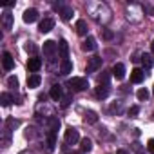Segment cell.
Returning <instances> with one entry per match:
<instances>
[{
	"instance_id": "cell-1",
	"label": "cell",
	"mask_w": 154,
	"mask_h": 154,
	"mask_svg": "<svg viewBox=\"0 0 154 154\" xmlns=\"http://www.w3.org/2000/svg\"><path fill=\"white\" fill-rule=\"evenodd\" d=\"M69 87H71V91H74V93H80V91H85V89L89 87V82H87V78L74 76V78L69 80Z\"/></svg>"
},
{
	"instance_id": "cell-2",
	"label": "cell",
	"mask_w": 154,
	"mask_h": 154,
	"mask_svg": "<svg viewBox=\"0 0 154 154\" xmlns=\"http://www.w3.org/2000/svg\"><path fill=\"white\" fill-rule=\"evenodd\" d=\"M76 141H80V134H78V131H76L74 127H67V129H65V143L74 145Z\"/></svg>"
},
{
	"instance_id": "cell-3",
	"label": "cell",
	"mask_w": 154,
	"mask_h": 154,
	"mask_svg": "<svg viewBox=\"0 0 154 154\" xmlns=\"http://www.w3.org/2000/svg\"><path fill=\"white\" fill-rule=\"evenodd\" d=\"M40 67H42V60H40V58H36V56L29 58V62H27V71H29V72L36 74V72L40 71Z\"/></svg>"
},
{
	"instance_id": "cell-4",
	"label": "cell",
	"mask_w": 154,
	"mask_h": 154,
	"mask_svg": "<svg viewBox=\"0 0 154 154\" xmlns=\"http://www.w3.org/2000/svg\"><path fill=\"white\" fill-rule=\"evenodd\" d=\"M22 18H24V22H26V24H33V22H36V20H38V11H36V9H33V8H31V9H26Z\"/></svg>"
},
{
	"instance_id": "cell-5",
	"label": "cell",
	"mask_w": 154,
	"mask_h": 154,
	"mask_svg": "<svg viewBox=\"0 0 154 154\" xmlns=\"http://www.w3.org/2000/svg\"><path fill=\"white\" fill-rule=\"evenodd\" d=\"M100 67H102V58H100V56L89 58V62H87V72H94V71H98Z\"/></svg>"
},
{
	"instance_id": "cell-6",
	"label": "cell",
	"mask_w": 154,
	"mask_h": 154,
	"mask_svg": "<svg viewBox=\"0 0 154 154\" xmlns=\"http://www.w3.org/2000/svg\"><path fill=\"white\" fill-rule=\"evenodd\" d=\"M2 65H4V69H6V71H11V69L15 67V60H13L11 53L4 51V54H2Z\"/></svg>"
},
{
	"instance_id": "cell-7",
	"label": "cell",
	"mask_w": 154,
	"mask_h": 154,
	"mask_svg": "<svg viewBox=\"0 0 154 154\" xmlns=\"http://www.w3.org/2000/svg\"><path fill=\"white\" fill-rule=\"evenodd\" d=\"M143 78H145V72H143L141 69H138V67H136V69H132V71H131V82H132V84H141V82H143Z\"/></svg>"
},
{
	"instance_id": "cell-8",
	"label": "cell",
	"mask_w": 154,
	"mask_h": 154,
	"mask_svg": "<svg viewBox=\"0 0 154 154\" xmlns=\"http://www.w3.org/2000/svg\"><path fill=\"white\" fill-rule=\"evenodd\" d=\"M112 76L116 80H123L125 78V65L123 63H114L112 67Z\"/></svg>"
},
{
	"instance_id": "cell-9",
	"label": "cell",
	"mask_w": 154,
	"mask_h": 154,
	"mask_svg": "<svg viewBox=\"0 0 154 154\" xmlns=\"http://www.w3.org/2000/svg\"><path fill=\"white\" fill-rule=\"evenodd\" d=\"M53 27H54V20H53V18H44V20L40 22V26H38V31H40V33H49Z\"/></svg>"
},
{
	"instance_id": "cell-10",
	"label": "cell",
	"mask_w": 154,
	"mask_h": 154,
	"mask_svg": "<svg viewBox=\"0 0 154 154\" xmlns=\"http://www.w3.org/2000/svg\"><path fill=\"white\" fill-rule=\"evenodd\" d=\"M82 49H84V51H94V49H96V40H94L93 36H87V38L84 40V44H82Z\"/></svg>"
},
{
	"instance_id": "cell-11",
	"label": "cell",
	"mask_w": 154,
	"mask_h": 154,
	"mask_svg": "<svg viewBox=\"0 0 154 154\" xmlns=\"http://www.w3.org/2000/svg\"><path fill=\"white\" fill-rule=\"evenodd\" d=\"M40 82H42L40 74H31L29 78H27V87H29V89H35V87L40 85Z\"/></svg>"
},
{
	"instance_id": "cell-12",
	"label": "cell",
	"mask_w": 154,
	"mask_h": 154,
	"mask_svg": "<svg viewBox=\"0 0 154 154\" xmlns=\"http://www.w3.org/2000/svg\"><path fill=\"white\" fill-rule=\"evenodd\" d=\"M54 51H56V44H54L53 40H47V42H44V54L51 56Z\"/></svg>"
},
{
	"instance_id": "cell-13",
	"label": "cell",
	"mask_w": 154,
	"mask_h": 154,
	"mask_svg": "<svg viewBox=\"0 0 154 154\" xmlns=\"http://www.w3.org/2000/svg\"><path fill=\"white\" fill-rule=\"evenodd\" d=\"M49 96H51L53 100H56V102H58V100L62 98V87H60L58 84H54V85L51 87V91H49Z\"/></svg>"
},
{
	"instance_id": "cell-14",
	"label": "cell",
	"mask_w": 154,
	"mask_h": 154,
	"mask_svg": "<svg viewBox=\"0 0 154 154\" xmlns=\"http://www.w3.org/2000/svg\"><path fill=\"white\" fill-rule=\"evenodd\" d=\"M76 33H78L80 36L87 35V22L85 20H78V22H76Z\"/></svg>"
},
{
	"instance_id": "cell-15",
	"label": "cell",
	"mask_w": 154,
	"mask_h": 154,
	"mask_svg": "<svg viewBox=\"0 0 154 154\" xmlns=\"http://www.w3.org/2000/svg\"><path fill=\"white\" fill-rule=\"evenodd\" d=\"M2 26H4V29H11L13 27V15L11 13H4L2 15Z\"/></svg>"
},
{
	"instance_id": "cell-16",
	"label": "cell",
	"mask_w": 154,
	"mask_h": 154,
	"mask_svg": "<svg viewBox=\"0 0 154 154\" xmlns=\"http://www.w3.org/2000/svg\"><path fill=\"white\" fill-rule=\"evenodd\" d=\"M71 71H72V62H71V60H62L60 72H62V74H69Z\"/></svg>"
},
{
	"instance_id": "cell-17",
	"label": "cell",
	"mask_w": 154,
	"mask_h": 154,
	"mask_svg": "<svg viewBox=\"0 0 154 154\" xmlns=\"http://www.w3.org/2000/svg\"><path fill=\"white\" fill-rule=\"evenodd\" d=\"M84 122H85V123H96V122H98V114H96L94 111H87V112L84 114Z\"/></svg>"
},
{
	"instance_id": "cell-18",
	"label": "cell",
	"mask_w": 154,
	"mask_h": 154,
	"mask_svg": "<svg viewBox=\"0 0 154 154\" xmlns=\"http://www.w3.org/2000/svg\"><path fill=\"white\" fill-rule=\"evenodd\" d=\"M74 13H72V8H62V11H60V17H62V20L63 22H67V20H71V17H72Z\"/></svg>"
},
{
	"instance_id": "cell-19",
	"label": "cell",
	"mask_w": 154,
	"mask_h": 154,
	"mask_svg": "<svg viewBox=\"0 0 154 154\" xmlns=\"http://www.w3.org/2000/svg\"><path fill=\"white\" fill-rule=\"evenodd\" d=\"M60 54H62V60H67V54H69V45L65 40H60Z\"/></svg>"
},
{
	"instance_id": "cell-20",
	"label": "cell",
	"mask_w": 154,
	"mask_h": 154,
	"mask_svg": "<svg viewBox=\"0 0 154 154\" xmlns=\"http://www.w3.org/2000/svg\"><path fill=\"white\" fill-rule=\"evenodd\" d=\"M47 145H49V150H54V145H56V132L54 131H49V134H47Z\"/></svg>"
},
{
	"instance_id": "cell-21",
	"label": "cell",
	"mask_w": 154,
	"mask_h": 154,
	"mask_svg": "<svg viewBox=\"0 0 154 154\" xmlns=\"http://www.w3.org/2000/svg\"><path fill=\"white\" fill-rule=\"evenodd\" d=\"M96 96L98 98H107L109 96V87L107 85H98L96 87Z\"/></svg>"
},
{
	"instance_id": "cell-22",
	"label": "cell",
	"mask_w": 154,
	"mask_h": 154,
	"mask_svg": "<svg viewBox=\"0 0 154 154\" xmlns=\"http://www.w3.org/2000/svg\"><path fill=\"white\" fill-rule=\"evenodd\" d=\"M80 145H82V150H84V152H89V150L93 149V141H91L89 138H82V140H80Z\"/></svg>"
},
{
	"instance_id": "cell-23",
	"label": "cell",
	"mask_w": 154,
	"mask_h": 154,
	"mask_svg": "<svg viewBox=\"0 0 154 154\" xmlns=\"http://www.w3.org/2000/svg\"><path fill=\"white\" fill-rule=\"evenodd\" d=\"M11 102H13L11 94H8V93H2V96H0V103H2L4 107H8V105H11Z\"/></svg>"
},
{
	"instance_id": "cell-24",
	"label": "cell",
	"mask_w": 154,
	"mask_h": 154,
	"mask_svg": "<svg viewBox=\"0 0 154 154\" xmlns=\"http://www.w3.org/2000/svg\"><path fill=\"white\" fill-rule=\"evenodd\" d=\"M141 62H143L145 71H149V69L152 67V58H150V54H143V56H141Z\"/></svg>"
},
{
	"instance_id": "cell-25",
	"label": "cell",
	"mask_w": 154,
	"mask_h": 154,
	"mask_svg": "<svg viewBox=\"0 0 154 154\" xmlns=\"http://www.w3.org/2000/svg\"><path fill=\"white\" fill-rule=\"evenodd\" d=\"M109 78H111V74H109V72H102V74L98 76V84H100V85H102V84H103V85H107Z\"/></svg>"
},
{
	"instance_id": "cell-26",
	"label": "cell",
	"mask_w": 154,
	"mask_h": 154,
	"mask_svg": "<svg viewBox=\"0 0 154 154\" xmlns=\"http://www.w3.org/2000/svg\"><path fill=\"white\" fill-rule=\"evenodd\" d=\"M136 96H138V100H147L149 98V91L147 89H138V93H136Z\"/></svg>"
},
{
	"instance_id": "cell-27",
	"label": "cell",
	"mask_w": 154,
	"mask_h": 154,
	"mask_svg": "<svg viewBox=\"0 0 154 154\" xmlns=\"http://www.w3.org/2000/svg\"><path fill=\"white\" fill-rule=\"evenodd\" d=\"M6 125H8L9 129H17V127L20 125V122H18V120H13V118H8V122H6Z\"/></svg>"
},
{
	"instance_id": "cell-28",
	"label": "cell",
	"mask_w": 154,
	"mask_h": 154,
	"mask_svg": "<svg viewBox=\"0 0 154 154\" xmlns=\"http://www.w3.org/2000/svg\"><path fill=\"white\" fill-rule=\"evenodd\" d=\"M8 85H9V87H13V89H17V87H18V80H17V76H9V78H8Z\"/></svg>"
},
{
	"instance_id": "cell-29",
	"label": "cell",
	"mask_w": 154,
	"mask_h": 154,
	"mask_svg": "<svg viewBox=\"0 0 154 154\" xmlns=\"http://www.w3.org/2000/svg\"><path fill=\"white\" fill-rule=\"evenodd\" d=\"M69 103H71V94L62 96V107H69Z\"/></svg>"
},
{
	"instance_id": "cell-30",
	"label": "cell",
	"mask_w": 154,
	"mask_h": 154,
	"mask_svg": "<svg viewBox=\"0 0 154 154\" xmlns=\"http://www.w3.org/2000/svg\"><path fill=\"white\" fill-rule=\"evenodd\" d=\"M60 127V122L56 120V118H51V131H54L56 132V129Z\"/></svg>"
},
{
	"instance_id": "cell-31",
	"label": "cell",
	"mask_w": 154,
	"mask_h": 154,
	"mask_svg": "<svg viewBox=\"0 0 154 154\" xmlns=\"http://www.w3.org/2000/svg\"><path fill=\"white\" fill-rule=\"evenodd\" d=\"M26 51H27V53H35V51H36V45H33V42H27V44H26Z\"/></svg>"
},
{
	"instance_id": "cell-32",
	"label": "cell",
	"mask_w": 154,
	"mask_h": 154,
	"mask_svg": "<svg viewBox=\"0 0 154 154\" xmlns=\"http://www.w3.org/2000/svg\"><path fill=\"white\" fill-rule=\"evenodd\" d=\"M138 112H140V107H138V105H132V107L129 109V116H136Z\"/></svg>"
},
{
	"instance_id": "cell-33",
	"label": "cell",
	"mask_w": 154,
	"mask_h": 154,
	"mask_svg": "<svg viewBox=\"0 0 154 154\" xmlns=\"http://www.w3.org/2000/svg\"><path fill=\"white\" fill-rule=\"evenodd\" d=\"M147 150H149L150 154H154V140H149V141H147Z\"/></svg>"
},
{
	"instance_id": "cell-34",
	"label": "cell",
	"mask_w": 154,
	"mask_h": 154,
	"mask_svg": "<svg viewBox=\"0 0 154 154\" xmlns=\"http://www.w3.org/2000/svg\"><path fill=\"white\" fill-rule=\"evenodd\" d=\"M103 38H105V40H111V38H112V33H111L109 29H105V31H103Z\"/></svg>"
},
{
	"instance_id": "cell-35",
	"label": "cell",
	"mask_w": 154,
	"mask_h": 154,
	"mask_svg": "<svg viewBox=\"0 0 154 154\" xmlns=\"http://www.w3.org/2000/svg\"><path fill=\"white\" fill-rule=\"evenodd\" d=\"M150 51L154 53V40H152V44H150Z\"/></svg>"
},
{
	"instance_id": "cell-36",
	"label": "cell",
	"mask_w": 154,
	"mask_h": 154,
	"mask_svg": "<svg viewBox=\"0 0 154 154\" xmlns=\"http://www.w3.org/2000/svg\"><path fill=\"white\" fill-rule=\"evenodd\" d=\"M116 154H127V152H125V150H118Z\"/></svg>"
},
{
	"instance_id": "cell-37",
	"label": "cell",
	"mask_w": 154,
	"mask_h": 154,
	"mask_svg": "<svg viewBox=\"0 0 154 154\" xmlns=\"http://www.w3.org/2000/svg\"><path fill=\"white\" fill-rule=\"evenodd\" d=\"M152 94H154V87H152Z\"/></svg>"
},
{
	"instance_id": "cell-38",
	"label": "cell",
	"mask_w": 154,
	"mask_h": 154,
	"mask_svg": "<svg viewBox=\"0 0 154 154\" xmlns=\"http://www.w3.org/2000/svg\"><path fill=\"white\" fill-rule=\"evenodd\" d=\"M74 154H80V152H74Z\"/></svg>"
}]
</instances>
